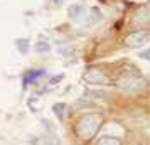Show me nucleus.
<instances>
[{
	"label": "nucleus",
	"mask_w": 150,
	"mask_h": 145,
	"mask_svg": "<svg viewBox=\"0 0 150 145\" xmlns=\"http://www.w3.org/2000/svg\"><path fill=\"white\" fill-rule=\"evenodd\" d=\"M150 41V34L147 30H133V32H130L125 39H123V44L127 46V47H132V49H137V47H142L145 46L147 42Z\"/></svg>",
	"instance_id": "20e7f679"
},
{
	"label": "nucleus",
	"mask_w": 150,
	"mask_h": 145,
	"mask_svg": "<svg viewBox=\"0 0 150 145\" xmlns=\"http://www.w3.org/2000/svg\"><path fill=\"white\" fill-rule=\"evenodd\" d=\"M15 47L21 51V54H27L29 52V42L25 39H17L15 41Z\"/></svg>",
	"instance_id": "6e6552de"
},
{
	"label": "nucleus",
	"mask_w": 150,
	"mask_h": 145,
	"mask_svg": "<svg viewBox=\"0 0 150 145\" xmlns=\"http://www.w3.org/2000/svg\"><path fill=\"white\" fill-rule=\"evenodd\" d=\"M83 81L88 83V84H95V86L111 84L110 76L105 73V69H101V68H88L83 73Z\"/></svg>",
	"instance_id": "7ed1b4c3"
},
{
	"label": "nucleus",
	"mask_w": 150,
	"mask_h": 145,
	"mask_svg": "<svg viewBox=\"0 0 150 145\" xmlns=\"http://www.w3.org/2000/svg\"><path fill=\"white\" fill-rule=\"evenodd\" d=\"M103 122H105V117L101 113H86V115L79 117L74 125L76 137L81 142L93 140V137H96V133L103 127Z\"/></svg>",
	"instance_id": "f257e3e1"
},
{
	"label": "nucleus",
	"mask_w": 150,
	"mask_h": 145,
	"mask_svg": "<svg viewBox=\"0 0 150 145\" xmlns=\"http://www.w3.org/2000/svg\"><path fill=\"white\" fill-rule=\"evenodd\" d=\"M49 44L47 42H39V44H37V46H35V51H37V52H49Z\"/></svg>",
	"instance_id": "f8f14e48"
},
{
	"label": "nucleus",
	"mask_w": 150,
	"mask_h": 145,
	"mask_svg": "<svg viewBox=\"0 0 150 145\" xmlns=\"http://www.w3.org/2000/svg\"><path fill=\"white\" fill-rule=\"evenodd\" d=\"M143 57V59H150V51H143L142 54H140Z\"/></svg>",
	"instance_id": "ddd939ff"
},
{
	"label": "nucleus",
	"mask_w": 150,
	"mask_h": 145,
	"mask_svg": "<svg viewBox=\"0 0 150 145\" xmlns=\"http://www.w3.org/2000/svg\"><path fill=\"white\" fill-rule=\"evenodd\" d=\"M54 2H57V4H59V2H62V0H54Z\"/></svg>",
	"instance_id": "4468645a"
},
{
	"label": "nucleus",
	"mask_w": 150,
	"mask_h": 145,
	"mask_svg": "<svg viewBox=\"0 0 150 145\" xmlns=\"http://www.w3.org/2000/svg\"><path fill=\"white\" fill-rule=\"evenodd\" d=\"M64 108H66V105H64V103H57V105H54V106H52L54 113H56L59 118H61V120L64 118Z\"/></svg>",
	"instance_id": "9b49d317"
},
{
	"label": "nucleus",
	"mask_w": 150,
	"mask_h": 145,
	"mask_svg": "<svg viewBox=\"0 0 150 145\" xmlns=\"http://www.w3.org/2000/svg\"><path fill=\"white\" fill-rule=\"evenodd\" d=\"M46 73H44V69H35V71H29L27 74L24 76V84L27 86V84H32L37 79V78H41V76H44Z\"/></svg>",
	"instance_id": "423d86ee"
},
{
	"label": "nucleus",
	"mask_w": 150,
	"mask_h": 145,
	"mask_svg": "<svg viewBox=\"0 0 150 145\" xmlns=\"http://www.w3.org/2000/svg\"><path fill=\"white\" fill-rule=\"evenodd\" d=\"M132 24L137 27H145L147 24H150V10L147 7L137 8L132 14Z\"/></svg>",
	"instance_id": "39448f33"
},
{
	"label": "nucleus",
	"mask_w": 150,
	"mask_h": 145,
	"mask_svg": "<svg viewBox=\"0 0 150 145\" xmlns=\"http://www.w3.org/2000/svg\"><path fill=\"white\" fill-rule=\"evenodd\" d=\"M89 14H91V19H89V22L88 24H95V22H98V21H101V12L98 10V8H91L89 10Z\"/></svg>",
	"instance_id": "9d476101"
},
{
	"label": "nucleus",
	"mask_w": 150,
	"mask_h": 145,
	"mask_svg": "<svg viewBox=\"0 0 150 145\" xmlns=\"http://www.w3.org/2000/svg\"><path fill=\"white\" fill-rule=\"evenodd\" d=\"M95 145H123L122 140L118 137H111V135H105V137L98 138Z\"/></svg>",
	"instance_id": "0eeeda50"
},
{
	"label": "nucleus",
	"mask_w": 150,
	"mask_h": 145,
	"mask_svg": "<svg viewBox=\"0 0 150 145\" xmlns=\"http://www.w3.org/2000/svg\"><path fill=\"white\" fill-rule=\"evenodd\" d=\"M68 14H69L71 19H78V17L83 14V7H79V5H73V7H69Z\"/></svg>",
	"instance_id": "1a4fd4ad"
},
{
	"label": "nucleus",
	"mask_w": 150,
	"mask_h": 145,
	"mask_svg": "<svg viewBox=\"0 0 150 145\" xmlns=\"http://www.w3.org/2000/svg\"><path fill=\"white\" fill-rule=\"evenodd\" d=\"M115 86L128 93H137L147 86V81L138 71H123L115 79Z\"/></svg>",
	"instance_id": "f03ea898"
}]
</instances>
